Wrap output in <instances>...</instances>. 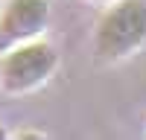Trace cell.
Instances as JSON below:
<instances>
[{"label": "cell", "instance_id": "obj_4", "mask_svg": "<svg viewBox=\"0 0 146 140\" xmlns=\"http://www.w3.org/2000/svg\"><path fill=\"white\" fill-rule=\"evenodd\" d=\"M88 3H96V6H105V3H114V0H88Z\"/></svg>", "mask_w": 146, "mask_h": 140}, {"label": "cell", "instance_id": "obj_3", "mask_svg": "<svg viewBox=\"0 0 146 140\" xmlns=\"http://www.w3.org/2000/svg\"><path fill=\"white\" fill-rule=\"evenodd\" d=\"M50 23V0H6L0 9V53L41 38Z\"/></svg>", "mask_w": 146, "mask_h": 140}, {"label": "cell", "instance_id": "obj_5", "mask_svg": "<svg viewBox=\"0 0 146 140\" xmlns=\"http://www.w3.org/2000/svg\"><path fill=\"white\" fill-rule=\"evenodd\" d=\"M6 137H9V131L3 128V123H0V140H6Z\"/></svg>", "mask_w": 146, "mask_h": 140}, {"label": "cell", "instance_id": "obj_1", "mask_svg": "<svg viewBox=\"0 0 146 140\" xmlns=\"http://www.w3.org/2000/svg\"><path fill=\"white\" fill-rule=\"evenodd\" d=\"M146 44V0H114L94 32V53L102 61H123Z\"/></svg>", "mask_w": 146, "mask_h": 140}, {"label": "cell", "instance_id": "obj_2", "mask_svg": "<svg viewBox=\"0 0 146 140\" xmlns=\"http://www.w3.org/2000/svg\"><path fill=\"white\" fill-rule=\"evenodd\" d=\"M56 67H58V50L50 41L32 38L15 44L6 53H0V88L12 96H23V93L41 88L53 76Z\"/></svg>", "mask_w": 146, "mask_h": 140}]
</instances>
